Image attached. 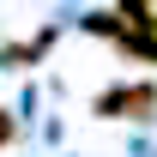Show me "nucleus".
<instances>
[{"instance_id": "f257e3e1", "label": "nucleus", "mask_w": 157, "mask_h": 157, "mask_svg": "<svg viewBox=\"0 0 157 157\" xmlns=\"http://www.w3.org/2000/svg\"><path fill=\"white\" fill-rule=\"evenodd\" d=\"M103 121H151L157 115V85L151 78H139V85H109V91H97V103H91Z\"/></svg>"}, {"instance_id": "f03ea898", "label": "nucleus", "mask_w": 157, "mask_h": 157, "mask_svg": "<svg viewBox=\"0 0 157 157\" xmlns=\"http://www.w3.org/2000/svg\"><path fill=\"white\" fill-rule=\"evenodd\" d=\"M109 42H115L127 60H139V67H157V30H127V24H121Z\"/></svg>"}, {"instance_id": "7ed1b4c3", "label": "nucleus", "mask_w": 157, "mask_h": 157, "mask_svg": "<svg viewBox=\"0 0 157 157\" xmlns=\"http://www.w3.org/2000/svg\"><path fill=\"white\" fill-rule=\"evenodd\" d=\"M12 139H18V121H12V109H0V151H6Z\"/></svg>"}]
</instances>
